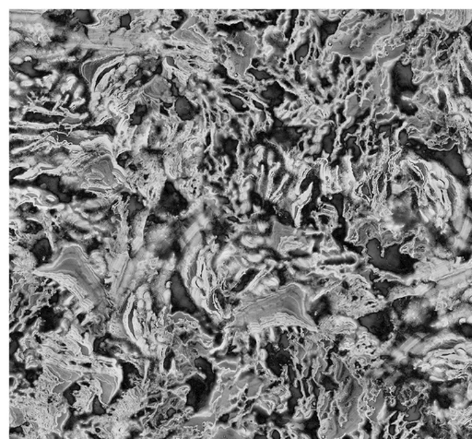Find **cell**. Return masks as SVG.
Wrapping results in <instances>:
<instances>
[{"instance_id": "obj_1", "label": "cell", "mask_w": 472, "mask_h": 439, "mask_svg": "<svg viewBox=\"0 0 472 439\" xmlns=\"http://www.w3.org/2000/svg\"><path fill=\"white\" fill-rule=\"evenodd\" d=\"M305 439H306V438H305Z\"/></svg>"}]
</instances>
